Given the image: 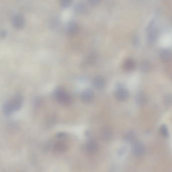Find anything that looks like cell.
<instances>
[{"mask_svg": "<svg viewBox=\"0 0 172 172\" xmlns=\"http://www.w3.org/2000/svg\"><path fill=\"white\" fill-rule=\"evenodd\" d=\"M94 87L97 90H102L106 86V81L105 79L101 76H97L94 78L93 82Z\"/></svg>", "mask_w": 172, "mask_h": 172, "instance_id": "cell-7", "label": "cell"}, {"mask_svg": "<svg viewBox=\"0 0 172 172\" xmlns=\"http://www.w3.org/2000/svg\"><path fill=\"white\" fill-rule=\"evenodd\" d=\"M78 31V25L74 22H71L66 28V32L70 36L75 35Z\"/></svg>", "mask_w": 172, "mask_h": 172, "instance_id": "cell-11", "label": "cell"}, {"mask_svg": "<svg viewBox=\"0 0 172 172\" xmlns=\"http://www.w3.org/2000/svg\"><path fill=\"white\" fill-rule=\"evenodd\" d=\"M87 7L85 4L83 3L77 4L75 7V11L78 14H84L86 11Z\"/></svg>", "mask_w": 172, "mask_h": 172, "instance_id": "cell-15", "label": "cell"}, {"mask_svg": "<svg viewBox=\"0 0 172 172\" xmlns=\"http://www.w3.org/2000/svg\"><path fill=\"white\" fill-rule=\"evenodd\" d=\"M93 98L94 93L90 90H85L81 94V99L84 102H90Z\"/></svg>", "mask_w": 172, "mask_h": 172, "instance_id": "cell-8", "label": "cell"}, {"mask_svg": "<svg viewBox=\"0 0 172 172\" xmlns=\"http://www.w3.org/2000/svg\"><path fill=\"white\" fill-rule=\"evenodd\" d=\"M65 135L64 133H58V135H57L58 137H60H60H64Z\"/></svg>", "mask_w": 172, "mask_h": 172, "instance_id": "cell-25", "label": "cell"}, {"mask_svg": "<svg viewBox=\"0 0 172 172\" xmlns=\"http://www.w3.org/2000/svg\"><path fill=\"white\" fill-rule=\"evenodd\" d=\"M129 96V92L124 88H119L115 93V98L119 101H125L128 98Z\"/></svg>", "mask_w": 172, "mask_h": 172, "instance_id": "cell-5", "label": "cell"}, {"mask_svg": "<svg viewBox=\"0 0 172 172\" xmlns=\"http://www.w3.org/2000/svg\"><path fill=\"white\" fill-rule=\"evenodd\" d=\"M153 22H152L151 24H149L148 28V42L151 44L154 43L155 41L157 38V30L153 26Z\"/></svg>", "mask_w": 172, "mask_h": 172, "instance_id": "cell-3", "label": "cell"}, {"mask_svg": "<svg viewBox=\"0 0 172 172\" xmlns=\"http://www.w3.org/2000/svg\"><path fill=\"white\" fill-rule=\"evenodd\" d=\"M164 103L167 106L172 105V95H167L164 98Z\"/></svg>", "mask_w": 172, "mask_h": 172, "instance_id": "cell-21", "label": "cell"}, {"mask_svg": "<svg viewBox=\"0 0 172 172\" xmlns=\"http://www.w3.org/2000/svg\"><path fill=\"white\" fill-rule=\"evenodd\" d=\"M134 133L132 131L128 132L125 135V137H124L125 141L128 143H132V141L134 140Z\"/></svg>", "mask_w": 172, "mask_h": 172, "instance_id": "cell-18", "label": "cell"}, {"mask_svg": "<svg viewBox=\"0 0 172 172\" xmlns=\"http://www.w3.org/2000/svg\"><path fill=\"white\" fill-rule=\"evenodd\" d=\"M67 145L63 143H57L54 147V149L57 152H63L67 149Z\"/></svg>", "mask_w": 172, "mask_h": 172, "instance_id": "cell-17", "label": "cell"}, {"mask_svg": "<svg viewBox=\"0 0 172 172\" xmlns=\"http://www.w3.org/2000/svg\"><path fill=\"white\" fill-rule=\"evenodd\" d=\"M151 69V65L147 61H143L140 64V70L143 73H147Z\"/></svg>", "mask_w": 172, "mask_h": 172, "instance_id": "cell-16", "label": "cell"}, {"mask_svg": "<svg viewBox=\"0 0 172 172\" xmlns=\"http://www.w3.org/2000/svg\"><path fill=\"white\" fill-rule=\"evenodd\" d=\"M89 3L93 6L97 5L101 2V0H88Z\"/></svg>", "mask_w": 172, "mask_h": 172, "instance_id": "cell-22", "label": "cell"}, {"mask_svg": "<svg viewBox=\"0 0 172 172\" xmlns=\"http://www.w3.org/2000/svg\"><path fill=\"white\" fill-rule=\"evenodd\" d=\"M1 35L2 37H5L7 35V33H6V32L5 31H2L1 32Z\"/></svg>", "mask_w": 172, "mask_h": 172, "instance_id": "cell-24", "label": "cell"}, {"mask_svg": "<svg viewBox=\"0 0 172 172\" xmlns=\"http://www.w3.org/2000/svg\"><path fill=\"white\" fill-rule=\"evenodd\" d=\"M160 132L161 135L165 137L169 136V131L167 126L165 125H162L160 127Z\"/></svg>", "mask_w": 172, "mask_h": 172, "instance_id": "cell-19", "label": "cell"}, {"mask_svg": "<svg viewBox=\"0 0 172 172\" xmlns=\"http://www.w3.org/2000/svg\"><path fill=\"white\" fill-rule=\"evenodd\" d=\"M161 59L164 62H169L172 59V53L169 49H163L160 54Z\"/></svg>", "mask_w": 172, "mask_h": 172, "instance_id": "cell-12", "label": "cell"}, {"mask_svg": "<svg viewBox=\"0 0 172 172\" xmlns=\"http://www.w3.org/2000/svg\"><path fill=\"white\" fill-rule=\"evenodd\" d=\"M136 100L139 105H144L147 102V97L143 92H139L136 96Z\"/></svg>", "mask_w": 172, "mask_h": 172, "instance_id": "cell-14", "label": "cell"}, {"mask_svg": "<svg viewBox=\"0 0 172 172\" xmlns=\"http://www.w3.org/2000/svg\"><path fill=\"white\" fill-rule=\"evenodd\" d=\"M98 148L97 143L93 140L89 141L86 144V151L90 154H93V153H96L98 150Z\"/></svg>", "mask_w": 172, "mask_h": 172, "instance_id": "cell-10", "label": "cell"}, {"mask_svg": "<svg viewBox=\"0 0 172 172\" xmlns=\"http://www.w3.org/2000/svg\"><path fill=\"white\" fill-rule=\"evenodd\" d=\"M126 148H125V147H122V148H120V150L119 151V153L120 155H123V154H124V153H126Z\"/></svg>", "mask_w": 172, "mask_h": 172, "instance_id": "cell-23", "label": "cell"}, {"mask_svg": "<svg viewBox=\"0 0 172 172\" xmlns=\"http://www.w3.org/2000/svg\"><path fill=\"white\" fill-rule=\"evenodd\" d=\"M12 24L15 28L21 29L23 28L25 24L24 18L22 15L19 14L15 15L12 19Z\"/></svg>", "mask_w": 172, "mask_h": 172, "instance_id": "cell-6", "label": "cell"}, {"mask_svg": "<svg viewBox=\"0 0 172 172\" xmlns=\"http://www.w3.org/2000/svg\"><path fill=\"white\" fill-rule=\"evenodd\" d=\"M54 95L57 101L62 105H68L71 101V97L70 95L61 88H59L56 90Z\"/></svg>", "mask_w": 172, "mask_h": 172, "instance_id": "cell-2", "label": "cell"}, {"mask_svg": "<svg viewBox=\"0 0 172 172\" xmlns=\"http://www.w3.org/2000/svg\"><path fill=\"white\" fill-rule=\"evenodd\" d=\"M135 62L132 59H127L124 63V68L127 71H133L135 67Z\"/></svg>", "mask_w": 172, "mask_h": 172, "instance_id": "cell-13", "label": "cell"}, {"mask_svg": "<svg viewBox=\"0 0 172 172\" xmlns=\"http://www.w3.org/2000/svg\"><path fill=\"white\" fill-rule=\"evenodd\" d=\"M132 151L135 156L140 157L145 153V148L142 143L136 142L132 145Z\"/></svg>", "mask_w": 172, "mask_h": 172, "instance_id": "cell-4", "label": "cell"}, {"mask_svg": "<svg viewBox=\"0 0 172 172\" xmlns=\"http://www.w3.org/2000/svg\"><path fill=\"white\" fill-rule=\"evenodd\" d=\"M112 135L113 133L110 128L108 127H104L101 129V137L105 141H109L112 139Z\"/></svg>", "mask_w": 172, "mask_h": 172, "instance_id": "cell-9", "label": "cell"}, {"mask_svg": "<svg viewBox=\"0 0 172 172\" xmlns=\"http://www.w3.org/2000/svg\"><path fill=\"white\" fill-rule=\"evenodd\" d=\"M60 2L63 8H67L71 4L72 0H60Z\"/></svg>", "mask_w": 172, "mask_h": 172, "instance_id": "cell-20", "label": "cell"}, {"mask_svg": "<svg viewBox=\"0 0 172 172\" xmlns=\"http://www.w3.org/2000/svg\"><path fill=\"white\" fill-rule=\"evenodd\" d=\"M23 97L16 95L4 104L3 112L6 115H10L14 112L19 110L23 104Z\"/></svg>", "mask_w": 172, "mask_h": 172, "instance_id": "cell-1", "label": "cell"}]
</instances>
